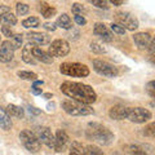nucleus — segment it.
<instances>
[{
    "instance_id": "f257e3e1",
    "label": "nucleus",
    "mask_w": 155,
    "mask_h": 155,
    "mask_svg": "<svg viewBox=\"0 0 155 155\" xmlns=\"http://www.w3.org/2000/svg\"><path fill=\"white\" fill-rule=\"evenodd\" d=\"M61 92L71 100L79 101L83 104H93L97 100V94L94 89L88 84L76 83V81H65L60 87Z\"/></svg>"
},
{
    "instance_id": "f03ea898",
    "label": "nucleus",
    "mask_w": 155,
    "mask_h": 155,
    "mask_svg": "<svg viewBox=\"0 0 155 155\" xmlns=\"http://www.w3.org/2000/svg\"><path fill=\"white\" fill-rule=\"evenodd\" d=\"M87 137L93 140L97 143L105 145V146H107L114 141V134L98 123H89L88 128H87Z\"/></svg>"
},
{
    "instance_id": "7ed1b4c3",
    "label": "nucleus",
    "mask_w": 155,
    "mask_h": 155,
    "mask_svg": "<svg viewBox=\"0 0 155 155\" xmlns=\"http://www.w3.org/2000/svg\"><path fill=\"white\" fill-rule=\"evenodd\" d=\"M62 109H64L65 113H67L71 116H87V115H92L94 113L93 109L88 104H83L75 100L62 102Z\"/></svg>"
},
{
    "instance_id": "20e7f679",
    "label": "nucleus",
    "mask_w": 155,
    "mask_h": 155,
    "mask_svg": "<svg viewBox=\"0 0 155 155\" xmlns=\"http://www.w3.org/2000/svg\"><path fill=\"white\" fill-rule=\"evenodd\" d=\"M61 74L72 76V78H85L89 75V69L83 64H78V62H66L60 66Z\"/></svg>"
},
{
    "instance_id": "39448f33",
    "label": "nucleus",
    "mask_w": 155,
    "mask_h": 155,
    "mask_svg": "<svg viewBox=\"0 0 155 155\" xmlns=\"http://www.w3.org/2000/svg\"><path fill=\"white\" fill-rule=\"evenodd\" d=\"M19 140H21L22 145L25 146L30 153H38L41 147V142L38 138L35 132L31 130H22L19 133Z\"/></svg>"
},
{
    "instance_id": "423d86ee",
    "label": "nucleus",
    "mask_w": 155,
    "mask_h": 155,
    "mask_svg": "<svg viewBox=\"0 0 155 155\" xmlns=\"http://www.w3.org/2000/svg\"><path fill=\"white\" fill-rule=\"evenodd\" d=\"M115 19L120 26H123L125 28V30L134 31V30L138 28V19H137V17H134L132 13L118 12L116 16H115Z\"/></svg>"
},
{
    "instance_id": "0eeeda50",
    "label": "nucleus",
    "mask_w": 155,
    "mask_h": 155,
    "mask_svg": "<svg viewBox=\"0 0 155 155\" xmlns=\"http://www.w3.org/2000/svg\"><path fill=\"white\" fill-rule=\"evenodd\" d=\"M127 119L132 123L142 124L151 119V113L147 109H143V107H132V109L129 107Z\"/></svg>"
},
{
    "instance_id": "6e6552de",
    "label": "nucleus",
    "mask_w": 155,
    "mask_h": 155,
    "mask_svg": "<svg viewBox=\"0 0 155 155\" xmlns=\"http://www.w3.org/2000/svg\"><path fill=\"white\" fill-rule=\"evenodd\" d=\"M93 69L96 72H98L100 75H102L105 78H115L118 75V69L114 65H111L109 62L102 61V60H94Z\"/></svg>"
},
{
    "instance_id": "1a4fd4ad",
    "label": "nucleus",
    "mask_w": 155,
    "mask_h": 155,
    "mask_svg": "<svg viewBox=\"0 0 155 155\" xmlns=\"http://www.w3.org/2000/svg\"><path fill=\"white\" fill-rule=\"evenodd\" d=\"M70 52V45L69 43L64 39H57V40L52 41V44L49 47V54L52 57H57V58H61V57H66Z\"/></svg>"
},
{
    "instance_id": "9d476101",
    "label": "nucleus",
    "mask_w": 155,
    "mask_h": 155,
    "mask_svg": "<svg viewBox=\"0 0 155 155\" xmlns=\"http://www.w3.org/2000/svg\"><path fill=\"white\" fill-rule=\"evenodd\" d=\"M35 133L38 136V138L40 140L41 143L47 145L49 149H54L56 146V137L54 134L52 133V130L48 127H38Z\"/></svg>"
},
{
    "instance_id": "9b49d317",
    "label": "nucleus",
    "mask_w": 155,
    "mask_h": 155,
    "mask_svg": "<svg viewBox=\"0 0 155 155\" xmlns=\"http://www.w3.org/2000/svg\"><path fill=\"white\" fill-rule=\"evenodd\" d=\"M14 57V48L12 45L11 40H5L2 43V47H0V62H4V64H8L11 62Z\"/></svg>"
},
{
    "instance_id": "f8f14e48",
    "label": "nucleus",
    "mask_w": 155,
    "mask_h": 155,
    "mask_svg": "<svg viewBox=\"0 0 155 155\" xmlns=\"http://www.w3.org/2000/svg\"><path fill=\"white\" fill-rule=\"evenodd\" d=\"M93 34L96 36H100L104 41H107V43H111L114 39L113 34H111V31L109 30V27L106 25H104V23H96L94 27H93Z\"/></svg>"
},
{
    "instance_id": "ddd939ff",
    "label": "nucleus",
    "mask_w": 155,
    "mask_h": 155,
    "mask_svg": "<svg viewBox=\"0 0 155 155\" xmlns=\"http://www.w3.org/2000/svg\"><path fill=\"white\" fill-rule=\"evenodd\" d=\"M133 41L140 49H149L151 36L147 32H137L133 35Z\"/></svg>"
},
{
    "instance_id": "4468645a",
    "label": "nucleus",
    "mask_w": 155,
    "mask_h": 155,
    "mask_svg": "<svg viewBox=\"0 0 155 155\" xmlns=\"http://www.w3.org/2000/svg\"><path fill=\"white\" fill-rule=\"evenodd\" d=\"M128 110H129V107H125L123 105H116L110 109L109 115H110V118L114 120H123V119H127Z\"/></svg>"
},
{
    "instance_id": "2eb2a0df",
    "label": "nucleus",
    "mask_w": 155,
    "mask_h": 155,
    "mask_svg": "<svg viewBox=\"0 0 155 155\" xmlns=\"http://www.w3.org/2000/svg\"><path fill=\"white\" fill-rule=\"evenodd\" d=\"M56 146H54V150L58 153H61L62 150H64L66 147V145L69 143V136H67V133L65 132V130L62 129H58L56 132Z\"/></svg>"
},
{
    "instance_id": "dca6fc26",
    "label": "nucleus",
    "mask_w": 155,
    "mask_h": 155,
    "mask_svg": "<svg viewBox=\"0 0 155 155\" xmlns=\"http://www.w3.org/2000/svg\"><path fill=\"white\" fill-rule=\"evenodd\" d=\"M27 36L28 40L36 45H47L51 41V38L47 34H41V32H30Z\"/></svg>"
},
{
    "instance_id": "f3484780",
    "label": "nucleus",
    "mask_w": 155,
    "mask_h": 155,
    "mask_svg": "<svg viewBox=\"0 0 155 155\" xmlns=\"http://www.w3.org/2000/svg\"><path fill=\"white\" fill-rule=\"evenodd\" d=\"M32 54L36 61H40L43 64H53V57L48 52H44L39 47H32Z\"/></svg>"
},
{
    "instance_id": "a211bd4d",
    "label": "nucleus",
    "mask_w": 155,
    "mask_h": 155,
    "mask_svg": "<svg viewBox=\"0 0 155 155\" xmlns=\"http://www.w3.org/2000/svg\"><path fill=\"white\" fill-rule=\"evenodd\" d=\"M32 47H34L32 43H28V44H26L22 49V60L27 65H35L36 64V60L32 54Z\"/></svg>"
},
{
    "instance_id": "6ab92c4d",
    "label": "nucleus",
    "mask_w": 155,
    "mask_h": 155,
    "mask_svg": "<svg viewBox=\"0 0 155 155\" xmlns=\"http://www.w3.org/2000/svg\"><path fill=\"white\" fill-rule=\"evenodd\" d=\"M0 128L4 130H9L12 128V119L8 115L7 110H4L3 107H0Z\"/></svg>"
},
{
    "instance_id": "aec40b11",
    "label": "nucleus",
    "mask_w": 155,
    "mask_h": 155,
    "mask_svg": "<svg viewBox=\"0 0 155 155\" xmlns=\"http://www.w3.org/2000/svg\"><path fill=\"white\" fill-rule=\"evenodd\" d=\"M56 25L58 27L64 28V30H70V28L72 27V22H71L70 16H69V14H66V13H62L61 16L57 18Z\"/></svg>"
},
{
    "instance_id": "412c9836",
    "label": "nucleus",
    "mask_w": 155,
    "mask_h": 155,
    "mask_svg": "<svg viewBox=\"0 0 155 155\" xmlns=\"http://www.w3.org/2000/svg\"><path fill=\"white\" fill-rule=\"evenodd\" d=\"M7 113L11 118H18V119H22L23 115H25V111H23L22 107L19 106H16V105H8L7 106Z\"/></svg>"
},
{
    "instance_id": "4be33fe9",
    "label": "nucleus",
    "mask_w": 155,
    "mask_h": 155,
    "mask_svg": "<svg viewBox=\"0 0 155 155\" xmlns=\"http://www.w3.org/2000/svg\"><path fill=\"white\" fill-rule=\"evenodd\" d=\"M39 11H40V13H41V16L44 17V18H51V17H53L56 14V8H53V7H51L49 4H47V3H40V7H39Z\"/></svg>"
},
{
    "instance_id": "5701e85b",
    "label": "nucleus",
    "mask_w": 155,
    "mask_h": 155,
    "mask_svg": "<svg viewBox=\"0 0 155 155\" xmlns=\"http://www.w3.org/2000/svg\"><path fill=\"white\" fill-rule=\"evenodd\" d=\"M0 22H2L3 25H7V26H14L17 23V18L13 13L7 12V13L0 14Z\"/></svg>"
},
{
    "instance_id": "b1692460",
    "label": "nucleus",
    "mask_w": 155,
    "mask_h": 155,
    "mask_svg": "<svg viewBox=\"0 0 155 155\" xmlns=\"http://www.w3.org/2000/svg\"><path fill=\"white\" fill-rule=\"evenodd\" d=\"M39 25H40V19L38 17H28L26 19H23V22H22V26L26 28H35Z\"/></svg>"
},
{
    "instance_id": "393cba45",
    "label": "nucleus",
    "mask_w": 155,
    "mask_h": 155,
    "mask_svg": "<svg viewBox=\"0 0 155 155\" xmlns=\"http://www.w3.org/2000/svg\"><path fill=\"white\" fill-rule=\"evenodd\" d=\"M84 149L85 146H83V143L80 142H72L71 146H70V154H74V155H83L84 154Z\"/></svg>"
},
{
    "instance_id": "a878e982",
    "label": "nucleus",
    "mask_w": 155,
    "mask_h": 155,
    "mask_svg": "<svg viewBox=\"0 0 155 155\" xmlns=\"http://www.w3.org/2000/svg\"><path fill=\"white\" fill-rule=\"evenodd\" d=\"M21 79L23 80H36L38 79V75L35 74V72H31V71H18V74H17Z\"/></svg>"
},
{
    "instance_id": "bb28decb",
    "label": "nucleus",
    "mask_w": 155,
    "mask_h": 155,
    "mask_svg": "<svg viewBox=\"0 0 155 155\" xmlns=\"http://www.w3.org/2000/svg\"><path fill=\"white\" fill-rule=\"evenodd\" d=\"M84 154H87V155H102L104 151L97 146L88 145V146H85V149H84Z\"/></svg>"
},
{
    "instance_id": "cd10ccee",
    "label": "nucleus",
    "mask_w": 155,
    "mask_h": 155,
    "mask_svg": "<svg viewBox=\"0 0 155 155\" xmlns=\"http://www.w3.org/2000/svg\"><path fill=\"white\" fill-rule=\"evenodd\" d=\"M22 41H23V36L21 35V34H16V35H13L11 38V43H12V45L14 48V51L18 49V48H21Z\"/></svg>"
},
{
    "instance_id": "c85d7f7f",
    "label": "nucleus",
    "mask_w": 155,
    "mask_h": 155,
    "mask_svg": "<svg viewBox=\"0 0 155 155\" xmlns=\"http://www.w3.org/2000/svg\"><path fill=\"white\" fill-rule=\"evenodd\" d=\"M91 49L93 52H96V53H100V54H102V53L106 52V48L102 47V44L98 43V41H92L91 43Z\"/></svg>"
},
{
    "instance_id": "c756f323",
    "label": "nucleus",
    "mask_w": 155,
    "mask_h": 155,
    "mask_svg": "<svg viewBox=\"0 0 155 155\" xmlns=\"http://www.w3.org/2000/svg\"><path fill=\"white\" fill-rule=\"evenodd\" d=\"M71 12L74 13V16H75V14H80V16H84L85 8L81 5V4H79V3H75V4H72V7H71Z\"/></svg>"
},
{
    "instance_id": "7c9ffc66",
    "label": "nucleus",
    "mask_w": 155,
    "mask_h": 155,
    "mask_svg": "<svg viewBox=\"0 0 155 155\" xmlns=\"http://www.w3.org/2000/svg\"><path fill=\"white\" fill-rule=\"evenodd\" d=\"M16 9H17V14H18V16H25V14L28 13V5H27V4L18 3Z\"/></svg>"
},
{
    "instance_id": "2f4dec72",
    "label": "nucleus",
    "mask_w": 155,
    "mask_h": 155,
    "mask_svg": "<svg viewBox=\"0 0 155 155\" xmlns=\"http://www.w3.org/2000/svg\"><path fill=\"white\" fill-rule=\"evenodd\" d=\"M143 134L147 136V137H155V123H151L147 127H145Z\"/></svg>"
},
{
    "instance_id": "473e14b6",
    "label": "nucleus",
    "mask_w": 155,
    "mask_h": 155,
    "mask_svg": "<svg viewBox=\"0 0 155 155\" xmlns=\"http://www.w3.org/2000/svg\"><path fill=\"white\" fill-rule=\"evenodd\" d=\"M89 2L93 4L94 7L100 8V9H107V8H109L107 0H89Z\"/></svg>"
},
{
    "instance_id": "72a5a7b5",
    "label": "nucleus",
    "mask_w": 155,
    "mask_h": 155,
    "mask_svg": "<svg viewBox=\"0 0 155 155\" xmlns=\"http://www.w3.org/2000/svg\"><path fill=\"white\" fill-rule=\"evenodd\" d=\"M110 28H111V31L118 34V35H124L125 34V28L123 26H120L119 23H113V25H110Z\"/></svg>"
},
{
    "instance_id": "f704fd0d",
    "label": "nucleus",
    "mask_w": 155,
    "mask_h": 155,
    "mask_svg": "<svg viewBox=\"0 0 155 155\" xmlns=\"http://www.w3.org/2000/svg\"><path fill=\"white\" fill-rule=\"evenodd\" d=\"M146 91H147V93L153 97V98H155V80L149 81L147 85H146Z\"/></svg>"
},
{
    "instance_id": "c9c22d12",
    "label": "nucleus",
    "mask_w": 155,
    "mask_h": 155,
    "mask_svg": "<svg viewBox=\"0 0 155 155\" xmlns=\"http://www.w3.org/2000/svg\"><path fill=\"white\" fill-rule=\"evenodd\" d=\"M2 34L4 36H7V38H12L13 36V31L11 30V26H7V25L2 26Z\"/></svg>"
},
{
    "instance_id": "e433bc0d",
    "label": "nucleus",
    "mask_w": 155,
    "mask_h": 155,
    "mask_svg": "<svg viewBox=\"0 0 155 155\" xmlns=\"http://www.w3.org/2000/svg\"><path fill=\"white\" fill-rule=\"evenodd\" d=\"M74 19H75V22H76L79 26H84L85 23H87V19H85V17H84V16H80V14H75Z\"/></svg>"
},
{
    "instance_id": "4c0bfd02",
    "label": "nucleus",
    "mask_w": 155,
    "mask_h": 155,
    "mask_svg": "<svg viewBox=\"0 0 155 155\" xmlns=\"http://www.w3.org/2000/svg\"><path fill=\"white\" fill-rule=\"evenodd\" d=\"M39 87H41V85H36V84H34V85L31 87V92H32V94H35V96L43 94V89H41V88H39Z\"/></svg>"
},
{
    "instance_id": "58836bf2",
    "label": "nucleus",
    "mask_w": 155,
    "mask_h": 155,
    "mask_svg": "<svg viewBox=\"0 0 155 155\" xmlns=\"http://www.w3.org/2000/svg\"><path fill=\"white\" fill-rule=\"evenodd\" d=\"M43 27H44L45 30H48V31H54L56 30V25L54 23H52V22H45L44 25H43Z\"/></svg>"
},
{
    "instance_id": "ea45409f",
    "label": "nucleus",
    "mask_w": 155,
    "mask_h": 155,
    "mask_svg": "<svg viewBox=\"0 0 155 155\" xmlns=\"http://www.w3.org/2000/svg\"><path fill=\"white\" fill-rule=\"evenodd\" d=\"M149 49H150V52H151V54H153V56H155V35L151 38V41H150Z\"/></svg>"
},
{
    "instance_id": "a19ab883",
    "label": "nucleus",
    "mask_w": 155,
    "mask_h": 155,
    "mask_svg": "<svg viewBox=\"0 0 155 155\" xmlns=\"http://www.w3.org/2000/svg\"><path fill=\"white\" fill-rule=\"evenodd\" d=\"M28 111H30V113H32L34 115H39V114H40V110H38L36 107H32V106H30V107H28Z\"/></svg>"
},
{
    "instance_id": "79ce46f5",
    "label": "nucleus",
    "mask_w": 155,
    "mask_h": 155,
    "mask_svg": "<svg viewBox=\"0 0 155 155\" xmlns=\"http://www.w3.org/2000/svg\"><path fill=\"white\" fill-rule=\"evenodd\" d=\"M109 2L111 4H114V5H116V7H119V5H122V4H123L124 0H109Z\"/></svg>"
},
{
    "instance_id": "37998d69",
    "label": "nucleus",
    "mask_w": 155,
    "mask_h": 155,
    "mask_svg": "<svg viewBox=\"0 0 155 155\" xmlns=\"http://www.w3.org/2000/svg\"><path fill=\"white\" fill-rule=\"evenodd\" d=\"M7 12H9V8L8 7H0V14L7 13Z\"/></svg>"
},
{
    "instance_id": "c03bdc74",
    "label": "nucleus",
    "mask_w": 155,
    "mask_h": 155,
    "mask_svg": "<svg viewBox=\"0 0 155 155\" xmlns=\"http://www.w3.org/2000/svg\"><path fill=\"white\" fill-rule=\"evenodd\" d=\"M44 97H45V98H51L52 94H51V93H45V94H44Z\"/></svg>"
}]
</instances>
